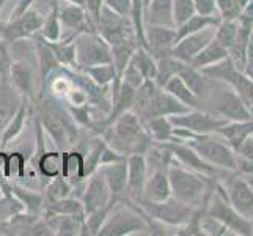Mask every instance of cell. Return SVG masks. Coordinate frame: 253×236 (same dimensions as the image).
<instances>
[{
  "label": "cell",
  "instance_id": "1",
  "mask_svg": "<svg viewBox=\"0 0 253 236\" xmlns=\"http://www.w3.org/2000/svg\"><path fill=\"white\" fill-rule=\"evenodd\" d=\"M101 137L109 146L125 156L145 153L153 143L150 134L143 126V121L134 110L121 113L117 120H113V123L102 131Z\"/></svg>",
  "mask_w": 253,
  "mask_h": 236
},
{
  "label": "cell",
  "instance_id": "2",
  "mask_svg": "<svg viewBox=\"0 0 253 236\" xmlns=\"http://www.w3.org/2000/svg\"><path fill=\"white\" fill-rule=\"evenodd\" d=\"M167 175L171 186V195L187 205L195 208L200 206L211 192L208 189L206 175L186 169L174 157L169 165Z\"/></svg>",
  "mask_w": 253,
  "mask_h": 236
},
{
  "label": "cell",
  "instance_id": "3",
  "mask_svg": "<svg viewBox=\"0 0 253 236\" xmlns=\"http://www.w3.org/2000/svg\"><path fill=\"white\" fill-rule=\"evenodd\" d=\"M138 233H148V222L135 202L123 198L113 205L98 236H129Z\"/></svg>",
  "mask_w": 253,
  "mask_h": 236
},
{
  "label": "cell",
  "instance_id": "4",
  "mask_svg": "<svg viewBox=\"0 0 253 236\" xmlns=\"http://www.w3.org/2000/svg\"><path fill=\"white\" fill-rule=\"evenodd\" d=\"M205 213L222 222L234 235H252V222L233 208L220 183H217L205 198Z\"/></svg>",
  "mask_w": 253,
  "mask_h": 236
},
{
  "label": "cell",
  "instance_id": "5",
  "mask_svg": "<svg viewBox=\"0 0 253 236\" xmlns=\"http://www.w3.org/2000/svg\"><path fill=\"white\" fill-rule=\"evenodd\" d=\"M135 205L142 209L143 214L151 217L153 221L165 224L167 227H171V229H178V227L187 224L197 209L195 206L181 202L173 195L164 200V202H150V200L140 198L138 202H135Z\"/></svg>",
  "mask_w": 253,
  "mask_h": 236
},
{
  "label": "cell",
  "instance_id": "6",
  "mask_svg": "<svg viewBox=\"0 0 253 236\" xmlns=\"http://www.w3.org/2000/svg\"><path fill=\"white\" fill-rule=\"evenodd\" d=\"M77 68L113 63L107 41L98 32H82L74 37Z\"/></svg>",
  "mask_w": 253,
  "mask_h": 236
},
{
  "label": "cell",
  "instance_id": "7",
  "mask_svg": "<svg viewBox=\"0 0 253 236\" xmlns=\"http://www.w3.org/2000/svg\"><path fill=\"white\" fill-rule=\"evenodd\" d=\"M42 22H44V16L32 6L19 17L0 21V40H3L10 46L17 41L30 40L35 33L40 32Z\"/></svg>",
  "mask_w": 253,
  "mask_h": 236
},
{
  "label": "cell",
  "instance_id": "8",
  "mask_svg": "<svg viewBox=\"0 0 253 236\" xmlns=\"http://www.w3.org/2000/svg\"><path fill=\"white\" fill-rule=\"evenodd\" d=\"M169 120L174 128L186 129L190 134H215L223 125L228 123V120L217 113L214 115V113L198 109H190L189 112L179 113V115H171Z\"/></svg>",
  "mask_w": 253,
  "mask_h": 236
},
{
  "label": "cell",
  "instance_id": "9",
  "mask_svg": "<svg viewBox=\"0 0 253 236\" xmlns=\"http://www.w3.org/2000/svg\"><path fill=\"white\" fill-rule=\"evenodd\" d=\"M215 113L228 121H247L253 120V110L247 106L239 93L228 84L222 85L215 98Z\"/></svg>",
  "mask_w": 253,
  "mask_h": 236
},
{
  "label": "cell",
  "instance_id": "10",
  "mask_svg": "<svg viewBox=\"0 0 253 236\" xmlns=\"http://www.w3.org/2000/svg\"><path fill=\"white\" fill-rule=\"evenodd\" d=\"M8 81L21 93V96L27 98L30 102L37 101V96L40 92V76L38 69L35 68L30 60H13Z\"/></svg>",
  "mask_w": 253,
  "mask_h": 236
},
{
  "label": "cell",
  "instance_id": "11",
  "mask_svg": "<svg viewBox=\"0 0 253 236\" xmlns=\"http://www.w3.org/2000/svg\"><path fill=\"white\" fill-rule=\"evenodd\" d=\"M225 181L220 183L225 189V194L228 197L230 203L236 211L244 216L246 219H253V189L249 186L244 177L239 175H231L225 177Z\"/></svg>",
  "mask_w": 253,
  "mask_h": 236
},
{
  "label": "cell",
  "instance_id": "12",
  "mask_svg": "<svg viewBox=\"0 0 253 236\" xmlns=\"http://www.w3.org/2000/svg\"><path fill=\"white\" fill-rule=\"evenodd\" d=\"M215 27L217 25H209V27H205L195 33L187 35V37L179 40L176 45L171 47L170 54L176 60H179V62L189 65L192 62V58H194L198 52L214 38Z\"/></svg>",
  "mask_w": 253,
  "mask_h": 236
},
{
  "label": "cell",
  "instance_id": "13",
  "mask_svg": "<svg viewBox=\"0 0 253 236\" xmlns=\"http://www.w3.org/2000/svg\"><path fill=\"white\" fill-rule=\"evenodd\" d=\"M81 200H82L85 214H88L101 206H106L107 203L112 202L110 189L107 186L106 180H104L102 173L99 172V169L93 172L90 177H86L85 189H84Z\"/></svg>",
  "mask_w": 253,
  "mask_h": 236
},
{
  "label": "cell",
  "instance_id": "14",
  "mask_svg": "<svg viewBox=\"0 0 253 236\" xmlns=\"http://www.w3.org/2000/svg\"><path fill=\"white\" fill-rule=\"evenodd\" d=\"M162 143L165 148H169V151L173 154V157L176 159L181 165H184L186 169L189 170H194L197 173H202V175H217L220 173L222 170L212 167L211 164L205 162L202 157L198 156V153L194 150V148H190L187 143L181 142V141H171V142H159Z\"/></svg>",
  "mask_w": 253,
  "mask_h": 236
},
{
  "label": "cell",
  "instance_id": "15",
  "mask_svg": "<svg viewBox=\"0 0 253 236\" xmlns=\"http://www.w3.org/2000/svg\"><path fill=\"white\" fill-rule=\"evenodd\" d=\"M58 17L62 24V35L63 32H71L69 37L74 38L76 35L82 32H96V27L91 17L86 13L85 6L76 3H65L58 8Z\"/></svg>",
  "mask_w": 253,
  "mask_h": 236
},
{
  "label": "cell",
  "instance_id": "16",
  "mask_svg": "<svg viewBox=\"0 0 253 236\" xmlns=\"http://www.w3.org/2000/svg\"><path fill=\"white\" fill-rule=\"evenodd\" d=\"M127 162V190L126 198L138 202L143 197V189L148 180V164L145 153H134L126 157Z\"/></svg>",
  "mask_w": 253,
  "mask_h": 236
},
{
  "label": "cell",
  "instance_id": "17",
  "mask_svg": "<svg viewBox=\"0 0 253 236\" xmlns=\"http://www.w3.org/2000/svg\"><path fill=\"white\" fill-rule=\"evenodd\" d=\"M190 107L186 104L178 101L173 94L165 92L161 87H158L151 102L148 104V107L142 117V121L151 118V117H171V115H179V113L189 112Z\"/></svg>",
  "mask_w": 253,
  "mask_h": 236
},
{
  "label": "cell",
  "instance_id": "18",
  "mask_svg": "<svg viewBox=\"0 0 253 236\" xmlns=\"http://www.w3.org/2000/svg\"><path fill=\"white\" fill-rule=\"evenodd\" d=\"M176 30L165 25H145V40L146 49L151 52L154 58L169 55L174 46Z\"/></svg>",
  "mask_w": 253,
  "mask_h": 236
},
{
  "label": "cell",
  "instance_id": "19",
  "mask_svg": "<svg viewBox=\"0 0 253 236\" xmlns=\"http://www.w3.org/2000/svg\"><path fill=\"white\" fill-rule=\"evenodd\" d=\"M32 40V46H33V54L37 58V65H38V73H40V89L46 84L47 77L57 71L60 68L58 60L55 58L54 52H52L49 41L46 38H42L40 33H35Z\"/></svg>",
  "mask_w": 253,
  "mask_h": 236
},
{
  "label": "cell",
  "instance_id": "20",
  "mask_svg": "<svg viewBox=\"0 0 253 236\" xmlns=\"http://www.w3.org/2000/svg\"><path fill=\"white\" fill-rule=\"evenodd\" d=\"M99 172L102 173L104 180H106L107 186L110 189L112 200L120 202V200L126 198V190H127V162L126 159L112 162V164H104L99 167Z\"/></svg>",
  "mask_w": 253,
  "mask_h": 236
},
{
  "label": "cell",
  "instance_id": "21",
  "mask_svg": "<svg viewBox=\"0 0 253 236\" xmlns=\"http://www.w3.org/2000/svg\"><path fill=\"white\" fill-rule=\"evenodd\" d=\"M22 102V96L10 81H0V133L10 123Z\"/></svg>",
  "mask_w": 253,
  "mask_h": 236
},
{
  "label": "cell",
  "instance_id": "22",
  "mask_svg": "<svg viewBox=\"0 0 253 236\" xmlns=\"http://www.w3.org/2000/svg\"><path fill=\"white\" fill-rule=\"evenodd\" d=\"M30 113H32L30 101L22 96V102H21L19 109H17V112L14 113V117L11 118L10 123L6 125V128L0 133V150L8 148V145H10L11 142H14L16 139L24 133Z\"/></svg>",
  "mask_w": 253,
  "mask_h": 236
},
{
  "label": "cell",
  "instance_id": "23",
  "mask_svg": "<svg viewBox=\"0 0 253 236\" xmlns=\"http://www.w3.org/2000/svg\"><path fill=\"white\" fill-rule=\"evenodd\" d=\"M171 197V186L167 170H153L148 173V180L143 189V197L145 200L150 202H164Z\"/></svg>",
  "mask_w": 253,
  "mask_h": 236
},
{
  "label": "cell",
  "instance_id": "24",
  "mask_svg": "<svg viewBox=\"0 0 253 236\" xmlns=\"http://www.w3.org/2000/svg\"><path fill=\"white\" fill-rule=\"evenodd\" d=\"M11 190H13V194L22 202L25 213L32 214V216H41L42 214L44 202H46L44 192L27 188V186L21 185V183H14V181H11Z\"/></svg>",
  "mask_w": 253,
  "mask_h": 236
},
{
  "label": "cell",
  "instance_id": "25",
  "mask_svg": "<svg viewBox=\"0 0 253 236\" xmlns=\"http://www.w3.org/2000/svg\"><path fill=\"white\" fill-rule=\"evenodd\" d=\"M215 134H219L234 151L241 146L249 136L253 134V120L247 121H228Z\"/></svg>",
  "mask_w": 253,
  "mask_h": 236
},
{
  "label": "cell",
  "instance_id": "26",
  "mask_svg": "<svg viewBox=\"0 0 253 236\" xmlns=\"http://www.w3.org/2000/svg\"><path fill=\"white\" fill-rule=\"evenodd\" d=\"M171 6L173 0H151L145 11V25H165L174 29Z\"/></svg>",
  "mask_w": 253,
  "mask_h": 236
},
{
  "label": "cell",
  "instance_id": "27",
  "mask_svg": "<svg viewBox=\"0 0 253 236\" xmlns=\"http://www.w3.org/2000/svg\"><path fill=\"white\" fill-rule=\"evenodd\" d=\"M226 57H228V49L223 47L215 38H212L194 58H192V62L189 65L195 69H202L205 66L220 62V60H223Z\"/></svg>",
  "mask_w": 253,
  "mask_h": 236
},
{
  "label": "cell",
  "instance_id": "28",
  "mask_svg": "<svg viewBox=\"0 0 253 236\" xmlns=\"http://www.w3.org/2000/svg\"><path fill=\"white\" fill-rule=\"evenodd\" d=\"M178 76L186 82V85L194 92V94L202 101V98L206 94L208 87H209V79L206 76L202 74L200 69L192 68L187 63H181L179 69H178Z\"/></svg>",
  "mask_w": 253,
  "mask_h": 236
},
{
  "label": "cell",
  "instance_id": "29",
  "mask_svg": "<svg viewBox=\"0 0 253 236\" xmlns=\"http://www.w3.org/2000/svg\"><path fill=\"white\" fill-rule=\"evenodd\" d=\"M146 133L150 134L153 142H171L174 141L173 125L169 117H151L143 121Z\"/></svg>",
  "mask_w": 253,
  "mask_h": 236
},
{
  "label": "cell",
  "instance_id": "30",
  "mask_svg": "<svg viewBox=\"0 0 253 236\" xmlns=\"http://www.w3.org/2000/svg\"><path fill=\"white\" fill-rule=\"evenodd\" d=\"M164 90L169 92L170 94H173L174 98L178 101H181L182 104H186L187 107L190 109H198V104H200V99L194 94L189 87L186 85V82L182 81V79L174 74L173 77L169 79V82L164 85Z\"/></svg>",
  "mask_w": 253,
  "mask_h": 236
},
{
  "label": "cell",
  "instance_id": "31",
  "mask_svg": "<svg viewBox=\"0 0 253 236\" xmlns=\"http://www.w3.org/2000/svg\"><path fill=\"white\" fill-rule=\"evenodd\" d=\"M222 21L220 16H203V14H194L192 17H189V19L181 24L179 27H176L174 30H176V37H174V45L182 40L184 37H187V35L190 33H195L198 30H202L205 27H209V25H219V22Z\"/></svg>",
  "mask_w": 253,
  "mask_h": 236
},
{
  "label": "cell",
  "instance_id": "32",
  "mask_svg": "<svg viewBox=\"0 0 253 236\" xmlns=\"http://www.w3.org/2000/svg\"><path fill=\"white\" fill-rule=\"evenodd\" d=\"M58 8H60V0H50V10L47 16H44V22H42L38 32L47 41H58L62 38V24H60V17H58Z\"/></svg>",
  "mask_w": 253,
  "mask_h": 236
},
{
  "label": "cell",
  "instance_id": "33",
  "mask_svg": "<svg viewBox=\"0 0 253 236\" xmlns=\"http://www.w3.org/2000/svg\"><path fill=\"white\" fill-rule=\"evenodd\" d=\"M49 46L58 60L60 66L77 68L76 63V45L74 38H60L58 41H49Z\"/></svg>",
  "mask_w": 253,
  "mask_h": 236
},
{
  "label": "cell",
  "instance_id": "34",
  "mask_svg": "<svg viewBox=\"0 0 253 236\" xmlns=\"http://www.w3.org/2000/svg\"><path fill=\"white\" fill-rule=\"evenodd\" d=\"M84 211V205L81 198L76 197H65L54 202H44L42 214H81Z\"/></svg>",
  "mask_w": 253,
  "mask_h": 236
},
{
  "label": "cell",
  "instance_id": "35",
  "mask_svg": "<svg viewBox=\"0 0 253 236\" xmlns=\"http://www.w3.org/2000/svg\"><path fill=\"white\" fill-rule=\"evenodd\" d=\"M130 62H132L138 71L142 73L145 79H153L156 77L158 73V63H156V58L151 55V52L143 46H138L134 52V55L130 57Z\"/></svg>",
  "mask_w": 253,
  "mask_h": 236
},
{
  "label": "cell",
  "instance_id": "36",
  "mask_svg": "<svg viewBox=\"0 0 253 236\" xmlns=\"http://www.w3.org/2000/svg\"><path fill=\"white\" fill-rule=\"evenodd\" d=\"M77 69L84 71L96 85H101V87L110 85L113 81H115V77L118 76L117 74V68H115V65H113V63L85 66V68H77Z\"/></svg>",
  "mask_w": 253,
  "mask_h": 236
},
{
  "label": "cell",
  "instance_id": "37",
  "mask_svg": "<svg viewBox=\"0 0 253 236\" xmlns=\"http://www.w3.org/2000/svg\"><path fill=\"white\" fill-rule=\"evenodd\" d=\"M156 63H158V73H156L154 82L158 87L164 89V85L169 82V79L173 77L174 74H178V69L182 62H179V60H176L171 54H169V55L156 58Z\"/></svg>",
  "mask_w": 253,
  "mask_h": 236
},
{
  "label": "cell",
  "instance_id": "38",
  "mask_svg": "<svg viewBox=\"0 0 253 236\" xmlns=\"http://www.w3.org/2000/svg\"><path fill=\"white\" fill-rule=\"evenodd\" d=\"M73 190V183L68 178H65L63 175H58V177L49 180V183L44 188V198L46 202H54V200H60L71 195Z\"/></svg>",
  "mask_w": 253,
  "mask_h": 236
},
{
  "label": "cell",
  "instance_id": "39",
  "mask_svg": "<svg viewBox=\"0 0 253 236\" xmlns=\"http://www.w3.org/2000/svg\"><path fill=\"white\" fill-rule=\"evenodd\" d=\"M115 203H117L115 200H112V202L107 203L106 206H101L98 209H94V211L85 214V235L98 236V232L101 230L104 222L107 221V217Z\"/></svg>",
  "mask_w": 253,
  "mask_h": 236
},
{
  "label": "cell",
  "instance_id": "40",
  "mask_svg": "<svg viewBox=\"0 0 253 236\" xmlns=\"http://www.w3.org/2000/svg\"><path fill=\"white\" fill-rule=\"evenodd\" d=\"M238 37V19H222L215 27L214 38L226 49H231Z\"/></svg>",
  "mask_w": 253,
  "mask_h": 236
},
{
  "label": "cell",
  "instance_id": "41",
  "mask_svg": "<svg viewBox=\"0 0 253 236\" xmlns=\"http://www.w3.org/2000/svg\"><path fill=\"white\" fill-rule=\"evenodd\" d=\"M195 13L197 11H195L194 0H173L171 14H173L174 29L179 27L181 24H184L189 17H192Z\"/></svg>",
  "mask_w": 253,
  "mask_h": 236
},
{
  "label": "cell",
  "instance_id": "42",
  "mask_svg": "<svg viewBox=\"0 0 253 236\" xmlns=\"http://www.w3.org/2000/svg\"><path fill=\"white\" fill-rule=\"evenodd\" d=\"M120 79H121V82H125V84H127V85H130L132 89H138L146 79L142 76V73L138 71L137 69V66L130 62L129 60V63L126 65V68L123 69V73H121V76H120Z\"/></svg>",
  "mask_w": 253,
  "mask_h": 236
},
{
  "label": "cell",
  "instance_id": "43",
  "mask_svg": "<svg viewBox=\"0 0 253 236\" xmlns=\"http://www.w3.org/2000/svg\"><path fill=\"white\" fill-rule=\"evenodd\" d=\"M11 63L13 55L10 50V45H6L3 40H0V81H8Z\"/></svg>",
  "mask_w": 253,
  "mask_h": 236
},
{
  "label": "cell",
  "instance_id": "44",
  "mask_svg": "<svg viewBox=\"0 0 253 236\" xmlns=\"http://www.w3.org/2000/svg\"><path fill=\"white\" fill-rule=\"evenodd\" d=\"M215 5L222 19H238L239 13L242 11L236 0H215Z\"/></svg>",
  "mask_w": 253,
  "mask_h": 236
},
{
  "label": "cell",
  "instance_id": "45",
  "mask_svg": "<svg viewBox=\"0 0 253 236\" xmlns=\"http://www.w3.org/2000/svg\"><path fill=\"white\" fill-rule=\"evenodd\" d=\"M194 5H195L197 14H203V16H220L219 11H217L215 0H194Z\"/></svg>",
  "mask_w": 253,
  "mask_h": 236
},
{
  "label": "cell",
  "instance_id": "46",
  "mask_svg": "<svg viewBox=\"0 0 253 236\" xmlns=\"http://www.w3.org/2000/svg\"><path fill=\"white\" fill-rule=\"evenodd\" d=\"M104 5H107L110 10L118 13L120 16L129 17L130 14V5H132V0H104Z\"/></svg>",
  "mask_w": 253,
  "mask_h": 236
},
{
  "label": "cell",
  "instance_id": "47",
  "mask_svg": "<svg viewBox=\"0 0 253 236\" xmlns=\"http://www.w3.org/2000/svg\"><path fill=\"white\" fill-rule=\"evenodd\" d=\"M102 5H104V0H86L85 2V10H86V13H88V16L91 17L94 27H96V22H98L99 11H101Z\"/></svg>",
  "mask_w": 253,
  "mask_h": 236
},
{
  "label": "cell",
  "instance_id": "48",
  "mask_svg": "<svg viewBox=\"0 0 253 236\" xmlns=\"http://www.w3.org/2000/svg\"><path fill=\"white\" fill-rule=\"evenodd\" d=\"M236 3L239 5L241 10H244V8H246V6L250 3V0H236Z\"/></svg>",
  "mask_w": 253,
  "mask_h": 236
},
{
  "label": "cell",
  "instance_id": "49",
  "mask_svg": "<svg viewBox=\"0 0 253 236\" xmlns=\"http://www.w3.org/2000/svg\"><path fill=\"white\" fill-rule=\"evenodd\" d=\"M244 178H246V181L249 183V186L253 189V175H244Z\"/></svg>",
  "mask_w": 253,
  "mask_h": 236
},
{
  "label": "cell",
  "instance_id": "50",
  "mask_svg": "<svg viewBox=\"0 0 253 236\" xmlns=\"http://www.w3.org/2000/svg\"><path fill=\"white\" fill-rule=\"evenodd\" d=\"M69 3H76V5H81V6H85V2L86 0H66Z\"/></svg>",
  "mask_w": 253,
  "mask_h": 236
},
{
  "label": "cell",
  "instance_id": "51",
  "mask_svg": "<svg viewBox=\"0 0 253 236\" xmlns=\"http://www.w3.org/2000/svg\"><path fill=\"white\" fill-rule=\"evenodd\" d=\"M150 2H151V0H142V3H143V14H145V11H146L148 5H150Z\"/></svg>",
  "mask_w": 253,
  "mask_h": 236
},
{
  "label": "cell",
  "instance_id": "52",
  "mask_svg": "<svg viewBox=\"0 0 253 236\" xmlns=\"http://www.w3.org/2000/svg\"><path fill=\"white\" fill-rule=\"evenodd\" d=\"M250 222H252V235H253V219H252Z\"/></svg>",
  "mask_w": 253,
  "mask_h": 236
},
{
  "label": "cell",
  "instance_id": "53",
  "mask_svg": "<svg viewBox=\"0 0 253 236\" xmlns=\"http://www.w3.org/2000/svg\"><path fill=\"white\" fill-rule=\"evenodd\" d=\"M0 195H2V188H0Z\"/></svg>",
  "mask_w": 253,
  "mask_h": 236
},
{
  "label": "cell",
  "instance_id": "54",
  "mask_svg": "<svg viewBox=\"0 0 253 236\" xmlns=\"http://www.w3.org/2000/svg\"><path fill=\"white\" fill-rule=\"evenodd\" d=\"M252 33H253V25H252Z\"/></svg>",
  "mask_w": 253,
  "mask_h": 236
},
{
  "label": "cell",
  "instance_id": "55",
  "mask_svg": "<svg viewBox=\"0 0 253 236\" xmlns=\"http://www.w3.org/2000/svg\"><path fill=\"white\" fill-rule=\"evenodd\" d=\"M252 137H253V134H252Z\"/></svg>",
  "mask_w": 253,
  "mask_h": 236
}]
</instances>
